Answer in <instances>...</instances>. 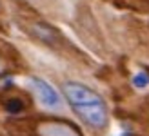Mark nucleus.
Wrapping results in <instances>:
<instances>
[{
  "instance_id": "obj_2",
  "label": "nucleus",
  "mask_w": 149,
  "mask_h": 136,
  "mask_svg": "<svg viewBox=\"0 0 149 136\" xmlns=\"http://www.w3.org/2000/svg\"><path fill=\"white\" fill-rule=\"evenodd\" d=\"M77 114L84 120L87 125L95 127V129H102L107 124V111L106 105L102 103H93V105H84V107H74Z\"/></svg>"
},
{
  "instance_id": "obj_8",
  "label": "nucleus",
  "mask_w": 149,
  "mask_h": 136,
  "mask_svg": "<svg viewBox=\"0 0 149 136\" xmlns=\"http://www.w3.org/2000/svg\"><path fill=\"white\" fill-rule=\"evenodd\" d=\"M2 47H6V49H7L9 45H7V44H4V42H0V55H2Z\"/></svg>"
},
{
  "instance_id": "obj_6",
  "label": "nucleus",
  "mask_w": 149,
  "mask_h": 136,
  "mask_svg": "<svg viewBox=\"0 0 149 136\" xmlns=\"http://www.w3.org/2000/svg\"><path fill=\"white\" fill-rule=\"evenodd\" d=\"M4 107H6V111L7 112H11V114H17V112H22L24 111V107H26V103L20 100V98H9V100H6V103H4Z\"/></svg>"
},
{
  "instance_id": "obj_7",
  "label": "nucleus",
  "mask_w": 149,
  "mask_h": 136,
  "mask_svg": "<svg viewBox=\"0 0 149 136\" xmlns=\"http://www.w3.org/2000/svg\"><path fill=\"white\" fill-rule=\"evenodd\" d=\"M133 85H135V87H138V89H144V87H147V85H149V73L142 71V73L135 74V76H133Z\"/></svg>"
},
{
  "instance_id": "obj_5",
  "label": "nucleus",
  "mask_w": 149,
  "mask_h": 136,
  "mask_svg": "<svg viewBox=\"0 0 149 136\" xmlns=\"http://www.w3.org/2000/svg\"><path fill=\"white\" fill-rule=\"evenodd\" d=\"M33 35L38 40L46 42V44H56L58 38H60V33H58L55 27H51L49 24H46V22H38V24H35Z\"/></svg>"
},
{
  "instance_id": "obj_1",
  "label": "nucleus",
  "mask_w": 149,
  "mask_h": 136,
  "mask_svg": "<svg viewBox=\"0 0 149 136\" xmlns=\"http://www.w3.org/2000/svg\"><path fill=\"white\" fill-rule=\"evenodd\" d=\"M62 91L65 98L69 100L73 107H84V105H93V103H102V98L91 91L89 87L82 84H74V82H65L62 85Z\"/></svg>"
},
{
  "instance_id": "obj_4",
  "label": "nucleus",
  "mask_w": 149,
  "mask_h": 136,
  "mask_svg": "<svg viewBox=\"0 0 149 136\" xmlns=\"http://www.w3.org/2000/svg\"><path fill=\"white\" fill-rule=\"evenodd\" d=\"M38 136H82L77 127H73L68 122H58V120H47L36 125Z\"/></svg>"
},
{
  "instance_id": "obj_3",
  "label": "nucleus",
  "mask_w": 149,
  "mask_h": 136,
  "mask_svg": "<svg viewBox=\"0 0 149 136\" xmlns=\"http://www.w3.org/2000/svg\"><path fill=\"white\" fill-rule=\"evenodd\" d=\"M29 85H31L33 93L38 96L40 103L44 107H49V109H56L60 107L62 102H60V96L56 94V91L51 87L47 82H44L40 78H29Z\"/></svg>"
}]
</instances>
